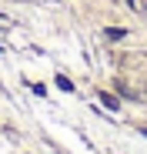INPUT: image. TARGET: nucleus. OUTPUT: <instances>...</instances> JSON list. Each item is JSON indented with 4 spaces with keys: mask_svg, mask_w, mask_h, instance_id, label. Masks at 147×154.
<instances>
[{
    "mask_svg": "<svg viewBox=\"0 0 147 154\" xmlns=\"http://www.w3.org/2000/svg\"><path fill=\"white\" fill-rule=\"evenodd\" d=\"M57 87H60V91H74V84L67 81V77H57Z\"/></svg>",
    "mask_w": 147,
    "mask_h": 154,
    "instance_id": "f03ea898",
    "label": "nucleus"
},
{
    "mask_svg": "<svg viewBox=\"0 0 147 154\" xmlns=\"http://www.w3.org/2000/svg\"><path fill=\"white\" fill-rule=\"evenodd\" d=\"M100 104H104V107H110V111H117V97H110V94H100Z\"/></svg>",
    "mask_w": 147,
    "mask_h": 154,
    "instance_id": "f257e3e1",
    "label": "nucleus"
}]
</instances>
